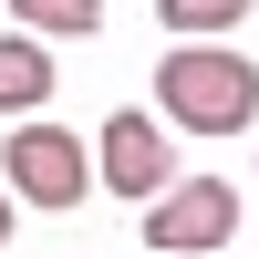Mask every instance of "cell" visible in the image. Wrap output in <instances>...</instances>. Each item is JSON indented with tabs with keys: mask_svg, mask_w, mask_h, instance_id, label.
<instances>
[{
	"mask_svg": "<svg viewBox=\"0 0 259 259\" xmlns=\"http://www.w3.org/2000/svg\"><path fill=\"white\" fill-rule=\"evenodd\" d=\"M11 207H21V197H11V177H0V249H11Z\"/></svg>",
	"mask_w": 259,
	"mask_h": 259,
	"instance_id": "obj_8",
	"label": "cell"
},
{
	"mask_svg": "<svg viewBox=\"0 0 259 259\" xmlns=\"http://www.w3.org/2000/svg\"><path fill=\"white\" fill-rule=\"evenodd\" d=\"M228 239H239V187L228 177H177L145 207V249H166V259H207Z\"/></svg>",
	"mask_w": 259,
	"mask_h": 259,
	"instance_id": "obj_3",
	"label": "cell"
},
{
	"mask_svg": "<svg viewBox=\"0 0 259 259\" xmlns=\"http://www.w3.org/2000/svg\"><path fill=\"white\" fill-rule=\"evenodd\" d=\"M156 21H166L177 41H228V31L249 21V0H156Z\"/></svg>",
	"mask_w": 259,
	"mask_h": 259,
	"instance_id": "obj_7",
	"label": "cell"
},
{
	"mask_svg": "<svg viewBox=\"0 0 259 259\" xmlns=\"http://www.w3.org/2000/svg\"><path fill=\"white\" fill-rule=\"evenodd\" d=\"M11 21H21V31H41V41H94L104 31V0H11Z\"/></svg>",
	"mask_w": 259,
	"mask_h": 259,
	"instance_id": "obj_6",
	"label": "cell"
},
{
	"mask_svg": "<svg viewBox=\"0 0 259 259\" xmlns=\"http://www.w3.org/2000/svg\"><path fill=\"white\" fill-rule=\"evenodd\" d=\"M94 177L114 187V197L156 207L166 187H177V145H166V114H104V135H94Z\"/></svg>",
	"mask_w": 259,
	"mask_h": 259,
	"instance_id": "obj_4",
	"label": "cell"
},
{
	"mask_svg": "<svg viewBox=\"0 0 259 259\" xmlns=\"http://www.w3.org/2000/svg\"><path fill=\"white\" fill-rule=\"evenodd\" d=\"M0 177H11V197H31V207H83V197L104 187V177H94V145H83L73 124H41V114L11 124Z\"/></svg>",
	"mask_w": 259,
	"mask_h": 259,
	"instance_id": "obj_2",
	"label": "cell"
},
{
	"mask_svg": "<svg viewBox=\"0 0 259 259\" xmlns=\"http://www.w3.org/2000/svg\"><path fill=\"white\" fill-rule=\"evenodd\" d=\"M41 94H52V52H41V31H0V114H31Z\"/></svg>",
	"mask_w": 259,
	"mask_h": 259,
	"instance_id": "obj_5",
	"label": "cell"
},
{
	"mask_svg": "<svg viewBox=\"0 0 259 259\" xmlns=\"http://www.w3.org/2000/svg\"><path fill=\"white\" fill-rule=\"evenodd\" d=\"M156 114L187 135H239L259 124V62H239L228 41H177L156 62Z\"/></svg>",
	"mask_w": 259,
	"mask_h": 259,
	"instance_id": "obj_1",
	"label": "cell"
}]
</instances>
